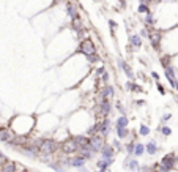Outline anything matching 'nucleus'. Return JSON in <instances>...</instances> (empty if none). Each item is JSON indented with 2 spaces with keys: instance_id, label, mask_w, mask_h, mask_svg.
<instances>
[{
  "instance_id": "nucleus-16",
  "label": "nucleus",
  "mask_w": 178,
  "mask_h": 172,
  "mask_svg": "<svg viewBox=\"0 0 178 172\" xmlns=\"http://www.w3.org/2000/svg\"><path fill=\"white\" fill-rule=\"evenodd\" d=\"M66 14H68L71 19H77V17H79L77 5H74L73 2H68V3H66Z\"/></svg>"
},
{
  "instance_id": "nucleus-29",
  "label": "nucleus",
  "mask_w": 178,
  "mask_h": 172,
  "mask_svg": "<svg viewBox=\"0 0 178 172\" xmlns=\"http://www.w3.org/2000/svg\"><path fill=\"white\" fill-rule=\"evenodd\" d=\"M145 24H147V26H150V27H153V24H155V17L151 16V13H148V14H147V17H145Z\"/></svg>"
},
{
  "instance_id": "nucleus-30",
  "label": "nucleus",
  "mask_w": 178,
  "mask_h": 172,
  "mask_svg": "<svg viewBox=\"0 0 178 172\" xmlns=\"http://www.w3.org/2000/svg\"><path fill=\"white\" fill-rule=\"evenodd\" d=\"M137 11H139V13H145V14H148V13H150V8H148V5L140 3V5L137 7Z\"/></svg>"
},
{
  "instance_id": "nucleus-28",
  "label": "nucleus",
  "mask_w": 178,
  "mask_h": 172,
  "mask_svg": "<svg viewBox=\"0 0 178 172\" xmlns=\"http://www.w3.org/2000/svg\"><path fill=\"white\" fill-rule=\"evenodd\" d=\"M139 134H140V136H148V134H150V128H148L147 125H140Z\"/></svg>"
},
{
  "instance_id": "nucleus-23",
  "label": "nucleus",
  "mask_w": 178,
  "mask_h": 172,
  "mask_svg": "<svg viewBox=\"0 0 178 172\" xmlns=\"http://www.w3.org/2000/svg\"><path fill=\"white\" fill-rule=\"evenodd\" d=\"M38 160L44 164H49L54 161V155H47V153H38Z\"/></svg>"
},
{
  "instance_id": "nucleus-24",
  "label": "nucleus",
  "mask_w": 178,
  "mask_h": 172,
  "mask_svg": "<svg viewBox=\"0 0 178 172\" xmlns=\"http://www.w3.org/2000/svg\"><path fill=\"white\" fill-rule=\"evenodd\" d=\"M47 166H49L50 169H54L55 172H66V169H65V167H63V166H62V164H60L57 160H54L52 163H49Z\"/></svg>"
},
{
  "instance_id": "nucleus-45",
  "label": "nucleus",
  "mask_w": 178,
  "mask_h": 172,
  "mask_svg": "<svg viewBox=\"0 0 178 172\" xmlns=\"http://www.w3.org/2000/svg\"><path fill=\"white\" fill-rule=\"evenodd\" d=\"M0 153H2V152H0Z\"/></svg>"
},
{
  "instance_id": "nucleus-9",
  "label": "nucleus",
  "mask_w": 178,
  "mask_h": 172,
  "mask_svg": "<svg viewBox=\"0 0 178 172\" xmlns=\"http://www.w3.org/2000/svg\"><path fill=\"white\" fill-rule=\"evenodd\" d=\"M159 164H161V166H164V167L170 172V170L175 167V164H176V163H175V155H173V153H169V155L162 156V160H161V163H159Z\"/></svg>"
},
{
  "instance_id": "nucleus-5",
  "label": "nucleus",
  "mask_w": 178,
  "mask_h": 172,
  "mask_svg": "<svg viewBox=\"0 0 178 172\" xmlns=\"http://www.w3.org/2000/svg\"><path fill=\"white\" fill-rule=\"evenodd\" d=\"M147 33H148V40H150V43H151V46H153L155 49H158L159 47V43H161V30H158V29H150V30H147Z\"/></svg>"
},
{
  "instance_id": "nucleus-25",
  "label": "nucleus",
  "mask_w": 178,
  "mask_h": 172,
  "mask_svg": "<svg viewBox=\"0 0 178 172\" xmlns=\"http://www.w3.org/2000/svg\"><path fill=\"white\" fill-rule=\"evenodd\" d=\"M115 133H117L118 139H128V136H129L128 128H115Z\"/></svg>"
},
{
  "instance_id": "nucleus-19",
  "label": "nucleus",
  "mask_w": 178,
  "mask_h": 172,
  "mask_svg": "<svg viewBox=\"0 0 178 172\" xmlns=\"http://www.w3.org/2000/svg\"><path fill=\"white\" fill-rule=\"evenodd\" d=\"M85 163H87V160H84L82 156H71V167H76V169H79V167H82V166H85Z\"/></svg>"
},
{
  "instance_id": "nucleus-13",
  "label": "nucleus",
  "mask_w": 178,
  "mask_h": 172,
  "mask_svg": "<svg viewBox=\"0 0 178 172\" xmlns=\"http://www.w3.org/2000/svg\"><path fill=\"white\" fill-rule=\"evenodd\" d=\"M74 142L77 144L79 149H87L90 147V137L88 136H82V134H77V136H73Z\"/></svg>"
},
{
  "instance_id": "nucleus-2",
  "label": "nucleus",
  "mask_w": 178,
  "mask_h": 172,
  "mask_svg": "<svg viewBox=\"0 0 178 172\" xmlns=\"http://www.w3.org/2000/svg\"><path fill=\"white\" fill-rule=\"evenodd\" d=\"M59 150V142L54 139H43V144L40 147V153H47V155H55Z\"/></svg>"
},
{
  "instance_id": "nucleus-27",
  "label": "nucleus",
  "mask_w": 178,
  "mask_h": 172,
  "mask_svg": "<svg viewBox=\"0 0 178 172\" xmlns=\"http://www.w3.org/2000/svg\"><path fill=\"white\" fill-rule=\"evenodd\" d=\"M134 145H136V142L133 141V142H128L126 144V152H128V156H133V153H134Z\"/></svg>"
},
{
  "instance_id": "nucleus-22",
  "label": "nucleus",
  "mask_w": 178,
  "mask_h": 172,
  "mask_svg": "<svg viewBox=\"0 0 178 172\" xmlns=\"http://www.w3.org/2000/svg\"><path fill=\"white\" fill-rule=\"evenodd\" d=\"M143 153H145V144L136 142V145H134V153H133V156H142Z\"/></svg>"
},
{
  "instance_id": "nucleus-39",
  "label": "nucleus",
  "mask_w": 178,
  "mask_h": 172,
  "mask_svg": "<svg viewBox=\"0 0 178 172\" xmlns=\"http://www.w3.org/2000/svg\"><path fill=\"white\" fill-rule=\"evenodd\" d=\"M5 161H7V158H5V155H3V153H0V167H2V166L5 164Z\"/></svg>"
},
{
  "instance_id": "nucleus-33",
  "label": "nucleus",
  "mask_w": 178,
  "mask_h": 172,
  "mask_svg": "<svg viewBox=\"0 0 178 172\" xmlns=\"http://www.w3.org/2000/svg\"><path fill=\"white\" fill-rule=\"evenodd\" d=\"M109 27H110V33H112V35H115V32H114V30H115V27H117V24H115L112 19L109 21Z\"/></svg>"
},
{
  "instance_id": "nucleus-43",
  "label": "nucleus",
  "mask_w": 178,
  "mask_h": 172,
  "mask_svg": "<svg viewBox=\"0 0 178 172\" xmlns=\"http://www.w3.org/2000/svg\"><path fill=\"white\" fill-rule=\"evenodd\" d=\"M140 35H142V36H148V33H147V30H140Z\"/></svg>"
},
{
  "instance_id": "nucleus-36",
  "label": "nucleus",
  "mask_w": 178,
  "mask_h": 172,
  "mask_svg": "<svg viewBox=\"0 0 178 172\" xmlns=\"http://www.w3.org/2000/svg\"><path fill=\"white\" fill-rule=\"evenodd\" d=\"M98 60H99V55H98V54H95V55L88 57V62H90V63H95V62H98Z\"/></svg>"
},
{
  "instance_id": "nucleus-4",
  "label": "nucleus",
  "mask_w": 178,
  "mask_h": 172,
  "mask_svg": "<svg viewBox=\"0 0 178 172\" xmlns=\"http://www.w3.org/2000/svg\"><path fill=\"white\" fill-rule=\"evenodd\" d=\"M103 147H104V137L101 134H96V136L90 137V149H91L93 153H99Z\"/></svg>"
},
{
  "instance_id": "nucleus-37",
  "label": "nucleus",
  "mask_w": 178,
  "mask_h": 172,
  "mask_svg": "<svg viewBox=\"0 0 178 172\" xmlns=\"http://www.w3.org/2000/svg\"><path fill=\"white\" fill-rule=\"evenodd\" d=\"M170 118H172V115H170V114H164V115H162V118H161V122H162V123H166V122H169Z\"/></svg>"
},
{
  "instance_id": "nucleus-10",
  "label": "nucleus",
  "mask_w": 178,
  "mask_h": 172,
  "mask_svg": "<svg viewBox=\"0 0 178 172\" xmlns=\"http://www.w3.org/2000/svg\"><path fill=\"white\" fill-rule=\"evenodd\" d=\"M16 136L14 131H11L10 128H0V142H7L10 144L13 141V137Z\"/></svg>"
},
{
  "instance_id": "nucleus-1",
  "label": "nucleus",
  "mask_w": 178,
  "mask_h": 172,
  "mask_svg": "<svg viewBox=\"0 0 178 172\" xmlns=\"http://www.w3.org/2000/svg\"><path fill=\"white\" fill-rule=\"evenodd\" d=\"M59 149H60V152H63L65 155H74V153H77L79 147H77V144L74 142L73 137H69V139H66V141H63V142L59 144Z\"/></svg>"
},
{
  "instance_id": "nucleus-31",
  "label": "nucleus",
  "mask_w": 178,
  "mask_h": 172,
  "mask_svg": "<svg viewBox=\"0 0 178 172\" xmlns=\"http://www.w3.org/2000/svg\"><path fill=\"white\" fill-rule=\"evenodd\" d=\"M159 131H161L162 136H170V134H172V130H170L169 127H166V125H162V127L159 128Z\"/></svg>"
},
{
  "instance_id": "nucleus-38",
  "label": "nucleus",
  "mask_w": 178,
  "mask_h": 172,
  "mask_svg": "<svg viewBox=\"0 0 178 172\" xmlns=\"http://www.w3.org/2000/svg\"><path fill=\"white\" fill-rule=\"evenodd\" d=\"M117 109H118V112H121V115H124V108L121 106V103H117Z\"/></svg>"
},
{
  "instance_id": "nucleus-15",
  "label": "nucleus",
  "mask_w": 178,
  "mask_h": 172,
  "mask_svg": "<svg viewBox=\"0 0 178 172\" xmlns=\"http://www.w3.org/2000/svg\"><path fill=\"white\" fill-rule=\"evenodd\" d=\"M98 95H101V96H103L104 98V100H109V98H114V95H115V88L112 87V85H104L103 88H101L99 90V93Z\"/></svg>"
},
{
  "instance_id": "nucleus-8",
  "label": "nucleus",
  "mask_w": 178,
  "mask_h": 172,
  "mask_svg": "<svg viewBox=\"0 0 178 172\" xmlns=\"http://www.w3.org/2000/svg\"><path fill=\"white\" fill-rule=\"evenodd\" d=\"M99 153H101V160H115V150L109 144H104V147L101 149Z\"/></svg>"
},
{
  "instance_id": "nucleus-6",
  "label": "nucleus",
  "mask_w": 178,
  "mask_h": 172,
  "mask_svg": "<svg viewBox=\"0 0 178 172\" xmlns=\"http://www.w3.org/2000/svg\"><path fill=\"white\" fill-rule=\"evenodd\" d=\"M110 133V120L106 117V118H101L98 122V134H101L103 137H106L107 134Z\"/></svg>"
},
{
  "instance_id": "nucleus-44",
  "label": "nucleus",
  "mask_w": 178,
  "mask_h": 172,
  "mask_svg": "<svg viewBox=\"0 0 178 172\" xmlns=\"http://www.w3.org/2000/svg\"><path fill=\"white\" fill-rule=\"evenodd\" d=\"M175 163H178V155H175Z\"/></svg>"
},
{
  "instance_id": "nucleus-41",
  "label": "nucleus",
  "mask_w": 178,
  "mask_h": 172,
  "mask_svg": "<svg viewBox=\"0 0 178 172\" xmlns=\"http://www.w3.org/2000/svg\"><path fill=\"white\" fill-rule=\"evenodd\" d=\"M77 170H79V172H90V169H87L85 166H82V167H79Z\"/></svg>"
},
{
  "instance_id": "nucleus-12",
  "label": "nucleus",
  "mask_w": 178,
  "mask_h": 172,
  "mask_svg": "<svg viewBox=\"0 0 178 172\" xmlns=\"http://www.w3.org/2000/svg\"><path fill=\"white\" fill-rule=\"evenodd\" d=\"M118 66L123 69V73H124L126 76H128L129 81H134V71H133V68H131L128 63H126L123 59H118Z\"/></svg>"
},
{
  "instance_id": "nucleus-40",
  "label": "nucleus",
  "mask_w": 178,
  "mask_h": 172,
  "mask_svg": "<svg viewBox=\"0 0 178 172\" xmlns=\"http://www.w3.org/2000/svg\"><path fill=\"white\" fill-rule=\"evenodd\" d=\"M158 90H159V93H162V95L166 93V90H164V87H162L161 84H158Z\"/></svg>"
},
{
  "instance_id": "nucleus-42",
  "label": "nucleus",
  "mask_w": 178,
  "mask_h": 172,
  "mask_svg": "<svg viewBox=\"0 0 178 172\" xmlns=\"http://www.w3.org/2000/svg\"><path fill=\"white\" fill-rule=\"evenodd\" d=\"M151 78L158 81V79H159V74H158V73H155V71H153V73H151Z\"/></svg>"
},
{
  "instance_id": "nucleus-34",
  "label": "nucleus",
  "mask_w": 178,
  "mask_h": 172,
  "mask_svg": "<svg viewBox=\"0 0 178 172\" xmlns=\"http://www.w3.org/2000/svg\"><path fill=\"white\" fill-rule=\"evenodd\" d=\"M14 172H27V169H25L22 164H17V163H16V170H14Z\"/></svg>"
},
{
  "instance_id": "nucleus-14",
  "label": "nucleus",
  "mask_w": 178,
  "mask_h": 172,
  "mask_svg": "<svg viewBox=\"0 0 178 172\" xmlns=\"http://www.w3.org/2000/svg\"><path fill=\"white\" fill-rule=\"evenodd\" d=\"M123 167L124 169H129V170H139V163L133 156H126L124 161H123Z\"/></svg>"
},
{
  "instance_id": "nucleus-26",
  "label": "nucleus",
  "mask_w": 178,
  "mask_h": 172,
  "mask_svg": "<svg viewBox=\"0 0 178 172\" xmlns=\"http://www.w3.org/2000/svg\"><path fill=\"white\" fill-rule=\"evenodd\" d=\"M129 43H131V46H134V47H140V46H142V38H140V35H131V36H129Z\"/></svg>"
},
{
  "instance_id": "nucleus-3",
  "label": "nucleus",
  "mask_w": 178,
  "mask_h": 172,
  "mask_svg": "<svg viewBox=\"0 0 178 172\" xmlns=\"http://www.w3.org/2000/svg\"><path fill=\"white\" fill-rule=\"evenodd\" d=\"M79 52L84 54L87 59L91 57V55H95L96 54V47H95L93 41L91 40H82L81 41V46H79Z\"/></svg>"
},
{
  "instance_id": "nucleus-11",
  "label": "nucleus",
  "mask_w": 178,
  "mask_h": 172,
  "mask_svg": "<svg viewBox=\"0 0 178 172\" xmlns=\"http://www.w3.org/2000/svg\"><path fill=\"white\" fill-rule=\"evenodd\" d=\"M29 137L27 136H19V134H16L14 137H13V141L8 144L10 147H16V149H19V147H22V145H27L29 144Z\"/></svg>"
},
{
  "instance_id": "nucleus-32",
  "label": "nucleus",
  "mask_w": 178,
  "mask_h": 172,
  "mask_svg": "<svg viewBox=\"0 0 178 172\" xmlns=\"http://www.w3.org/2000/svg\"><path fill=\"white\" fill-rule=\"evenodd\" d=\"M112 147H114V150H121V142H120L118 139H115V141H114V145H112Z\"/></svg>"
},
{
  "instance_id": "nucleus-7",
  "label": "nucleus",
  "mask_w": 178,
  "mask_h": 172,
  "mask_svg": "<svg viewBox=\"0 0 178 172\" xmlns=\"http://www.w3.org/2000/svg\"><path fill=\"white\" fill-rule=\"evenodd\" d=\"M164 74H166V78H167L169 84H170L173 88H176V90H178V82H176V78H175V69H173V66H172V65H169V66H166V68H164Z\"/></svg>"
},
{
  "instance_id": "nucleus-18",
  "label": "nucleus",
  "mask_w": 178,
  "mask_h": 172,
  "mask_svg": "<svg viewBox=\"0 0 178 172\" xmlns=\"http://www.w3.org/2000/svg\"><path fill=\"white\" fill-rule=\"evenodd\" d=\"M114 161L115 160H98V163H96V166H98V170H107L112 164H114Z\"/></svg>"
},
{
  "instance_id": "nucleus-35",
  "label": "nucleus",
  "mask_w": 178,
  "mask_h": 172,
  "mask_svg": "<svg viewBox=\"0 0 178 172\" xmlns=\"http://www.w3.org/2000/svg\"><path fill=\"white\" fill-rule=\"evenodd\" d=\"M139 170H140V172H153V169H151L150 166H140Z\"/></svg>"
},
{
  "instance_id": "nucleus-21",
  "label": "nucleus",
  "mask_w": 178,
  "mask_h": 172,
  "mask_svg": "<svg viewBox=\"0 0 178 172\" xmlns=\"http://www.w3.org/2000/svg\"><path fill=\"white\" fill-rule=\"evenodd\" d=\"M16 170V163H13V161H5V164L0 167V172H14Z\"/></svg>"
},
{
  "instance_id": "nucleus-17",
  "label": "nucleus",
  "mask_w": 178,
  "mask_h": 172,
  "mask_svg": "<svg viewBox=\"0 0 178 172\" xmlns=\"http://www.w3.org/2000/svg\"><path fill=\"white\" fill-rule=\"evenodd\" d=\"M158 150H159V147H158V144H156L155 141H151V142L145 144V152H147L150 156L156 155V153H158Z\"/></svg>"
},
{
  "instance_id": "nucleus-20",
  "label": "nucleus",
  "mask_w": 178,
  "mask_h": 172,
  "mask_svg": "<svg viewBox=\"0 0 178 172\" xmlns=\"http://www.w3.org/2000/svg\"><path fill=\"white\" fill-rule=\"evenodd\" d=\"M128 123H129V118L126 115H120L115 120V128H128Z\"/></svg>"
}]
</instances>
